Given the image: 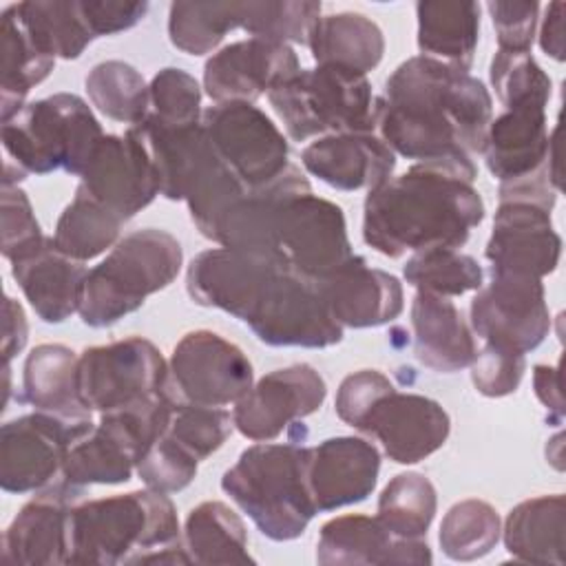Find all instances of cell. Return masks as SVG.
Masks as SVG:
<instances>
[{"label": "cell", "instance_id": "obj_1", "mask_svg": "<svg viewBox=\"0 0 566 566\" xmlns=\"http://www.w3.org/2000/svg\"><path fill=\"white\" fill-rule=\"evenodd\" d=\"M491 119L493 99L478 77L413 55L387 77L382 97H376L374 133L407 159H471L482 153Z\"/></svg>", "mask_w": 566, "mask_h": 566}, {"label": "cell", "instance_id": "obj_2", "mask_svg": "<svg viewBox=\"0 0 566 566\" xmlns=\"http://www.w3.org/2000/svg\"><path fill=\"white\" fill-rule=\"evenodd\" d=\"M475 175L471 159H440L416 161L407 172L389 177L365 197V243L389 259L464 245L484 219Z\"/></svg>", "mask_w": 566, "mask_h": 566}, {"label": "cell", "instance_id": "obj_3", "mask_svg": "<svg viewBox=\"0 0 566 566\" xmlns=\"http://www.w3.org/2000/svg\"><path fill=\"white\" fill-rule=\"evenodd\" d=\"M69 564H190L175 504L148 486L77 502L71 511Z\"/></svg>", "mask_w": 566, "mask_h": 566}, {"label": "cell", "instance_id": "obj_4", "mask_svg": "<svg viewBox=\"0 0 566 566\" xmlns=\"http://www.w3.org/2000/svg\"><path fill=\"white\" fill-rule=\"evenodd\" d=\"M310 447L294 442L248 447L223 473L221 489L274 542H290L305 533L318 513L312 500Z\"/></svg>", "mask_w": 566, "mask_h": 566}, {"label": "cell", "instance_id": "obj_5", "mask_svg": "<svg viewBox=\"0 0 566 566\" xmlns=\"http://www.w3.org/2000/svg\"><path fill=\"white\" fill-rule=\"evenodd\" d=\"M184 263L181 243L166 230L144 228L119 239L108 256L88 270L77 314L88 327H111L168 287Z\"/></svg>", "mask_w": 566, "mask_h": 566}, {"label": "cell", "instance_id": "obj_6", "mask_svg": "<svg viewBox=\"0 0 566 566\" xmlns=\"http://www.w3.org/2000/svg\"><path fill=\"white\" fill-rule=\"evenodd\" d=\"M7 166L27 175L64 170L82 177L104 130L88 104L73 93H55L2 122Z\"/></svg>", "mask_w": 566, "mask_h": 566}, {"label": "cell", "instance_id": "obj_7", "mask_svg": "<svg viewBox=\"0 0 566 566\" xmlns=\"http://www.w3.org/2000/svg\"><path fill=\"white\" fill-rule=\"evenodd\" d=\"M268 99L292 142L340 133H374L376 97L367 75L318 64L274 86Z\"/></svg>", "mask_w": 566, "mask_h": 566}, {"label": "cell", "instance_id": "obj_8", "mask_svg": "<svg viewBox=\"0 0 566 566\" xmlns=\"http://www.w3.org/2000/svg\"><path fill=\"white\" fill-rule=\"evenodd\" d=\"M557 188L546 177L500 186V206L484 256L491 272L544 279L555 272L562 239L553 228L551 210Z\"/></svg>", "mask_w": 566, "mask_h": 566}, {"label": "cell", "instance_id": "obj_9", "mask_svg": "<svg viewBox=\"0 0 566 566\" xmlns=\"http://www.w3.org/2000/svg\"><path fill=\"white\" fill-rule=\"evenodd\" d=\"M241 323L270 347L323 349L343 340L318 285L283 265L263 279Z\"/></svg>", "mask_w": 566, "mask_h": 566}, {"label": "cell", "instance_id": "obj_10", "mask_svg": "<svg viewBox=\"0 0 566 566\" xmlns=\"http://www.w3.org/2000/svg\"><path fill=\"white\" fill-rule=\"evenodd\" d=\"M77 387L93 413L117 411L172 391L168 363L142 336L86 347L77 363Z\"/></svg>", "mask_w": 566, "mask_h": 566}, {"label": "cell", "instance_id": "obj_11", "mask_svg": "<svg viewBox=\"0 0 566 566\" xmlns=\"http://www.w3.org/2000/svg\"><path fill=\"white\" fill-rule=\"evenodd\" d=\"M274 234L287 268L314 283L354 256L343 208L312 190L294 192L279 203Z\"/></svg>", "mask_w": 566, "mask_h": 566}, {"label": "cell", "instance_id": "obj_12", "mask_svg": "<svg viewBox=\"0 0 566 566\" xmlns=\"http://www.w3.org/2000/svg\"><path fill=\"white\" fill-rule=\"evenodd\" d=\"M471 329L486 345L513 354L537 349L551 332L542 279L491 272V281L471 298Z\"/></svg>", "mask_w": 566, "mask_h": 566}, {"label": "cell", "instance_id": "obj_13", "mask_svg": "<svg viewBox=\"0 0 566 566\" xmlns=\"http://www.w3.org/2000/svg\"><path fill=\"white\" fill-rule=\"evenodd\" d=\"M201 124L217 155L250 190L268 186L292 164L287 139L254 104H214L203 111Z\"/></svg>", "mask_w": 566, "mask_h": 566}, {"label": "cell", "instance_id": "obj_14", "mask_svg": "<svg viewBox=\"0 0 566 566\" xmlns=\"http://www.w3.org/2000/svg\"><path fill=\"white\" fill-rule=\"evenodd\" d=\"M168 371L179 400L206 407L234 405L254 385L252 363L243 349L210 329L181 336Z\"/></svg>", "mask_w": 566, "mask_h": 566}, {"label": "cell", "instance_id": "obj_15", "mask_svg": "<svg viewBox=\"0 0 566 566\" xmlns=\"http://www.w3.org/2000/svg\"><path fill=\"white\" fill-rule=\"evenodd\" d=\"M93 429L91 422H69L33 411L0 429V486L4 493H31L49 486L62 471L69 447Z\"/></svg>", "mask_w": 566, "mask_h": 566}, {"label": "cell", "instance_id": "obj_16", "mask_svg": "<svg viewBox=\"0 0 566 566\" xmlns=\"http://www.w3.org/2000/svg\"><path fill=\"white\" fill-rule=\"evenodd\" d=\"M327 396L323 376L307 363L274 369L259 378L248 394L234 402V429L254 440L279 438L294 420L321 409Z\"/></svg>", "mask_w": 566, "mask_h": 566}, {"label": "cell", "instance_id": "obj_17", "mask_svg": "<svg viewBox=\"0 0 566 566\" xmlns=\"http://www.w3.org/2000/svg\"><path fill=\"white\" fill-rule=\"evenodd\" d=\"M77 188L122 221L142 212L159 195V184L148 148L137 130L128 128L124 135H104Z\"/></svg>", "mask_w": 566, "mask_h": 566}, {"label": "cell", "instance_id": "obj_18", "mask_svg": "<svg viewBox=\"0 0 566 566\" xmlns=\"http://www.w3.org/2000/svg\"><path fill=\"white\" fill-rule=\"evenodd\" d=\"M356 429L378 440L391 462L416 464L447 442L451 420L440 402L391 387L369 407Z\"/></svg>", "mask_w": 566, "mask_h": 566}, {"label": "cell", "instance_id": "obj_19", "mask_svg": "<svg viewBox=\"0 0 566 566\" xmlns=\"http://www.w3.org/2000/svg\"><path fill=\"white\" fill-rule=\"evenodd\" d=\"M301 71L290 44L248 38L212 53L203 66V88L214 104H254L263 93Z\"/></svg>", "mask_w": 566, "mask_h": 566}, {"label": "cell", "instance_id": "obj_20", "mask_svg": "<svg viewBox=\"0 0 566 566\" xmlns=\"http://www.w3.org/2000/svg\"><path fill=\"white\" fill-rule=\"evenodd\" d=\"M80 497L82 489L64 480L40 489L2 533L0 559L15 566L69 564L71 511Z\"/></svg>", "mask_w": 566, "mask_h": 566}, {"label": "cell", "instance_id": "obj_21", "mask_svg": "<svg viewBox=\"0 0 566 566\" xmlns=\"http://www.w3.org/2000/svg\"><path fill=\"white\" fill-rule=\"evenodd\" d=\"M555 133L548 135L544 106H513L491 119L484 137V161L489 172L502 184H515L548 172L555 184Z\"/></svg>", "mask_w": 566, "mask_h": 566}, {"label": "cell", "instance_id": "obj_22", "mask_svg": "<svg viewBox=\"0 0 566 566\" xmlns=\"http://www.w3.org/2000/svg\"><path fill=\"white\" fill-rule=\"evenodd\" d=\"M332 318L345 329L378 327L400 316L405 307L400 281L354 254L327 279L316 283Z\"/></svg>", "mask_w": 566, "mask_h": 566}, {"label": "cell", "instance_id": "obj_23", "mask_svg": "<svg viewBox=\"0 0 566 566\" xmlns=\"http://www.w3.org/2000/svg\"><path fill=\"white\" fill-rule=\"evenodd\" d=\"M380 453L363 438L336 436L310 447L307 482L316 511L358 504L378 482Z\"/></svg>", "mask_w": 566, "mask_h": 566}, {"label": "cell", "instance_id": "obj_24", "mask_svg": "<svg viewBox=\"0 0 566 566\" xmlns=\"http://www.w3.org/2000/svg\"><path fill=\"white\" fill-rule=\"evenodd\" d=\"M279 265L283 263L261 254L210 248L190 261L186 270V290L197 305L223 310L243 321L259 285Z\"/></svg>", "mask_w": 566, "mask_h": 566}, {"label": "cell", "instance_id": "obj_25", "mask_svg": "<svg viewBox=\"0 0 566 566\" xmlns=\"http://www.w3.org/2000/svg\"><path fill=\"white\" fill-rule=\"evenodd\" d=\"M301 164L310 175L336 190L369 192L391 177L396 155L376 133H340L307 144L301 153Z\"/></svg>", "mask_w": 566, "mask_h": 566}, {"label": "cell", "instance_id": "obj_26", "mask_svg": "<svg viewBox=\"0 0 566 566\" xmlns=\"http://www.w3.org/2000/svg\"><path fill=\"white\" fill-rule=\"evenodd\" d=\"M11 274L40 321L64 323L80 307L82 287L88 270L60 252L53 237L29 256L11 263Z\"/></svg>", "mask_w": 566, "mask_h": 566}, {"label": "cell", "instance_id": "obj_27", "mask_svg": "<svg viewBox=\"0 0 566 566\" xmlns=\"http://www.w3.org/2000/svg\"><path fill=\"white\" fill-rule=\"evenodd\" d=\"M413 354L424 367L453 374L469 367L478 354L473 329L444 296L416 292L411 301Z\"/></svg>", "mask_w": 566, "mask_h": 566}, {"label": "cell", "instance_id": "obj_28", "mask_svg": "<svg viewBox=\"0 0 566 566\" xmlns=\"http://www.w3.org/2000/svg\"><path fill=\"white\" fill-rule=\"evenodd\" d=\"M416 544L407 537H394L378 517L352 513L340 515L321 526L316 542V562L334 564H411Z\"/></svg>", "mask_w": 566, "mask_h": 566}, {"label": "cell", "instance_id": "obj_29", "mask_svg": "<svg viewBox=\"0 0 566 566\" xmlns=\"http://www.w3.org/2000/svg\"><path fill=\"white\" fill-rule=\"evenodd\" d=\"M80 356L60 343L33 347L22 369V398L35 411L69 422H91L93 411L82 402L77 387Z\"/></svg>", "mask_w": 566, "mask_h": 566}, {"label": "cell", "instance_id": "obj_30", "mask_svg": "<svg viewBox=\"0 0 566 566\" xmlns=\"http://www.w3.org/2000/svg\"><path fill=\"white\" fill-rule=\"evenodd\" d=\"M566 500L562 493L539 495L511 509L502 526L509 555L526 564H564Z\"/></svg>", "mask_w": 566, "mask_h": 566}, {"label": "cell", "instance_id": "obj_31", "mask_svg": "<svg viewBox=\"0 0 566 566\" xmlns=\"http://www.w3.org/2000/svg\"><path fill=\"white\" fill-rule=\"evenodd\" d=\"M480 4L422 0L416 4L420 55L469 73L480 40Z\"/></svg>", "mask_w": 566, "mask_h": 566}, {"label": "cell", "instance_id": "obj_32", "mask_svg": "<svg viewBox=\"0 0 566 566\" xmlns=\"http://www.w3.org/2000/svg\"><path fill=\"white\" fill-rule=\"evenodd\" d=\"M139 455L133 442L106 418L80 436L62 462V480L73 486L124 484L130 480Z\"/></svg>", "mask_w": 566, "mask_h": 566}, {"label": "cell", "instance_id": "obj_33", "mask_svg": "<svg viewBox=\"0 0 566 566\" xmlns=\"http://www.w3.org/2000/svg\"><path fill=\"white\" fill-rule=\"evenodd\" d=\"M307 46L316 64H334L367 75L382 60L385 35L367 15L340 11L316 20Z\"/></svg>", "mask_w": 566, "mask_h": 566}, {"label": "cell", "instance_id": "obj_34", "mask_svg": "<svg viewBox=\"0 0 566 566\" xmlns=\"http://www.w3.org/2000/svg\"><path fill=\"white\" fill-rule=\"evenodd\" d=\"M55 60L42 53L24 27L13 4L0 15V113L2 122L24 108V97L49 77Z\"/></svg>", "mask_w": 566, "mask_h": 566}, {"label": "cell", "instance_id": "obj_35", "mask_svg": "<svg viewBox=\"0 0 566 566\" xmlns=\"http://www.w3.org/2000/svg\"><path fill=\"white\" fill-rule=\"evenodd\" d=\"M184 551L190 564H248V531L243 520L223 502L197 504L184 524Z\"/></svg>", "mask_w": 566, "mask_h": 566}, {"label": "cell", "instance_id": "obj_36", "mask_svg": "<svg viewBox=\"0 0 566 566\" xmlns=\"http://www.w3.org/2000/svg\"><path fill=\"white\" fill-rule=\"evenodd\" d=\"M13 9L33 44L53 60H75L95 40L80 0H27Z\"/></svg>", "mask_w": 566, "mask_h": 566}, {"label": "cell", "instance_id": "obj_37", "mask_svg": "<svg viewBox=\"0 0 566 566\" xmlns=\"http://www.w3.org/2000/svg\"><path fill=\"white\" fill-rule=\"evenodd\" d=\"M122 226L124 221L115 212L77 188L55 223L53 243L66 256L84 263L113 248L119 241Z\"/></svg>", "mask_w": 566, "mask_h": 566}, {"label": "cell", "instance_id": "obj_38", "mask_svg": "<svg viewBox=\"0 0 566 566\" xmlns=\"http://www.w3.org/2000/svg\"><path fill=\"white\" fill-rule=\"evenodd\" d=\"M91 104L113 122L137 126L150 113V91L144 75L122 62L106 60L95 64L84 80Z\"/></svg>", "mask_w": 566, "mask_h": 566}, {"label": "cell", "instance_id": "obj_39", "mask_svg": "<svg viewBox=\"0 0 566 566\" xmlns=\"http://www.w3.org/2000/svg\"><path fill=\"white\" fill-rule=\"evenodd\" d=\"M438 509L436 486L416 471L398 473L378 497V520L394 537L420 539L427 535Z\"/></svg>", "mask_w": 566, "mask_h": 566}, {"label": "cell", "instance_id": "obj_40", "mask_svg": "<svg viewBox=\"0 0 566 566\" xmlns=\"http://www.w3.org/2000/svg\"><path fill=\"white\" fill-rule=\"evenodd\" d=\"M241 29V2H172L168 38L188 55H206L221 40Z\"/></svg>", "mask_w": 566, "mask_h": 566}, {"label": "cell", "instance_id": "obj_41", "mask_svg": "<svg viewBox=\"0 0 566 566\" xmlns=\"http://www.w3.org/2000/svg\"><path fill=\"white\" fill-rule=\"evenodd\" d=\"M405 281L418 292L436 296H462L484 285L480 263L455 248H429L413 252L402 265Z\"/></svg>", "mask_w": 566, "mask_h": 566}, {"label": "cell", "instance_id": "obj_42", "mask_svg": "<svg viewBox=\"0 0 566 566\" xmlns=\"http://www.w3.org/2000/svg\"><path fill=\"white\" fill-rule=\"evenodd\" d=\"M502 522L484 500L455 502L442 517L438 542L442 553L455 562H473L489 555L500 542Z\"/></svg>", "mask_w": 566, "mask_h": 566}, {"label": "cell", "instance_id": "obj_43", "mask_svg": "<svg viewBox=\"0 0 566 566\" xmlns=\"http://www.w3.org/2000/svg\"><path fill=\"white\" fill-rule=\"evenodd\" d=\"M321 2L307 0H261L241 2V29L250 38L281 44H305L321 18Z\"/></svg>", "mask_w": 566, "mask_h": 566}, {"label": "cell", "instance_id": "obj_44", "mask_svg": "<svg viewBox=\"0 0 566 566\" xmlns=\"http://www.w3.org/2000/svg\"><path fill=\"white\" fill-rule=\"evenodd\" d=\"M491 84L504 108L544 106L551 99V77L535 62L531 51H500L491 60Z\"/></svg>", "mask_w": 566, "mask_h": 566}, {"label": "cell", "instance_id": "obj_45", "mask_svg": "<svg viewBox=\"0 0 566 566\" xmlns=\"http://www.w3.org/2000/svg\"><path fill=\"white\" fill-rule=\"evenodd\" d=\"M232 429L234 422L226 409L179 400L164 433L201 462L223 447Z\"/></svg>", "mask_w": 566, "mask_h": 566}, {"label": "cell", "instance_id": "obj_46", "mask_svg": "<svg viewBox=\"0 0 566 566\" xmlns=\"http://www.w3.org/2000/svg\"><path fill=\"white\" fill-rule=\"evenodd\" d=\"M150 113L148 117L168 126L201 124V86L199 82L177 66H166L155 73L148 84Z\"/></svg>", "mask_w": 566, "mask_h": 566}, {"label": "cell", "instance_id": "obj_47", "mask_svg": "<svg viewBox=\"0 0 566 566\" xmlns=\"http://www.w3.org/2000/svg\"><path fill=\"white\" fill-rule=\"evenodd\" d=\"M199 460L184 451L166 433L144 453L135 471L139 480L159 493L184 491L197 475Z\"/></svg>", "mask_w": 566, "mask_h": 566}, {"label": "cell", "instance_id": "obj_48", "mask_svg": "<svg viewBox=\"0 0 566 566\" xmlns=\"http://www.w3.org/2000/svg\"><path fill=\"white\" fill-rule=\"evenodd\" d=\"M2 256L20 261L33 254L46 237L33 214L31 201L18 186H2Z\"/></svg>", "mask_w": 566, "mask_h": 566}, {"label": "cell", "instance_id": "obj_49", "mask_svg": "<svg viewBox=\"0 0 566 566\" xmlns=\"http://www.w3.org/2000/svg\"><path fill=\"white\" fill-rule=\"evenodd\" d=\"M469 367H471V380L478 394L486 398H502L513 394L520 387L526 369V360L522 354L484 345V349L475 354Z\"/></svg>", "mask_w": 566, "mask_h": 566}, {"label": "cell", "instance_id": "obj_50", "mask_svg": "<svg viewBox=\"0 0 566 566\" xmlns=\"http://www.w3.org/2000/svg\"><path fill=\"white\" fill-rule=\"evenodd\" d=\"M495 38L500 51L511 53H524L531 51L537 18H539V4L537 2H511V0H493L486 4Z\"/></svg>", "mask_w": 566, "mask_h": 566}, {"label": "cell", "instance_id": "obj_51", "mask_svg": "<svg viewBox=\"0 0 566 566\" xmlns=\"http://www.w3.org/2000/svg\"><path fill=\"white\" fill-rule=\"evenodd\" d=\"M391 387H394L391 380L376 369H360L345 376L343 382L338 385L336 400H334L336 416L345 424L356 429V424L369 411V407Z\"/></svg>", "mask_w": 566, "mask_h": 566}, {"label": "cell", "instance_id": "obj_52", "mask_svg": "<svg viewBox=\"0 0 566 566\" xmlns=\"http://www.w3.org/2000/svg\"><path fill=\"white\" fill-rule=\"evenodd\" d=\"M86 24L95 38L122 33L148 13V2H122V0H80Z\"/></svg>", "mask_w": 566, "mask_h": 566}, {"label": "cell", "instance_id": "obj_53", "mask_svg": "<svg viewBox=\"0 0 566 566\" xmlns=\"http://www.w3.org/2000/svg\"><path fill=\"white\" fill-rule=\"evenodd\" d=\"M2 363L11 365V358L20 354L27 345L29 327H27V316L22 305L7 296L4 307H2Z\"/></svg>", "mask_w": 566, "mask_h": 566}, {"label": "cell", "instance_id": "obj_54", "mask_svg": "<svg viewBox=\"0 0 566 566\" xmlns=\"http://www.w3.org/2000/svg\"><path fill=\"white\" fill-rule=\"evenodd\" d=\"M533 389L537 400L553 413L555 420L564 416V396L559 389V367L535 365L533 367Z\"/></svg>", "mask_w": 566, "mask_h": 566}, {"label": "cell", "instance_id": "obj_55", "mask_svg": "<svg viewBox=\"0 0 566 566\" xmlns=\"http://www.w3.org/2000/svg\"><path fill=\"white\" fill-rule=\"evenodd\" d=\"M564 2H551L539 27V46L546 55L564 62Z\"/></svg>", "mask_w": 566, "mask_h": 566}]
</instances>
